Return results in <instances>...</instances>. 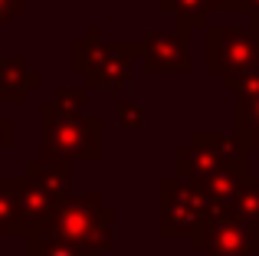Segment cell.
<instances>
[{
    "mask_svg": "<svg viewBox=\"0 0 259 256\" xmlns=\"http://www.w3.org/2000/svg\"><path fill=\"white\" fill-rule=\"evenodd\" d=\"M17 197H20V233L23 237H33V233L43 230V224L59 204L56 194H50L43 184H36L26 174L17 178Z\"/></svg>",
    "mask_w": 259,
    "mask_h": 256,
    "instance_id": "cell-9",
    "label": "cell"
},
{
    "mask_svg": "<svg viewBox=\"0 0 259 256\" xmlns=\"http://www.w3.org/2000/svg\"><path fill=\"white\" fill-rule=\"evenodd\" d=\"M85 99H89L85 86H79V89H59V92H56V102H53V105H56L59 112H82Z\"/></svg>",
    "mask_w": 259,
    "mask_h": 256,
    "instance_id": "cell-19",
    "label": "cell"
},
{
    "mask_svg": "<svg viewBox=\"0 0 259 256\" xmlns=\"http://www.w3.org/2000/svg\"><path fill=\"white\" fill-rule=\"evenodd\" d=\"M236 135L249 151L259 148V99L236 102Z\"/></svg>",
    "mask_w": 259,
    "mask_h": 256,
    "instance_id": "cell-15",
    "label": "cell"
},
{
    "mask_svg": "<svg viewBox=\"0 0 259 256\" xmlns=\"http://www.w3.org/2000/svg\"><path fill=\"white\" fill-rule=\"evenodd\" d=\"M138 59L148 72H190V30L177 23V30L148 33L138 43Z\"/></svg>",
    "mask_w": 259,
    "mask_h": 256,
    "instance_id": "cell-8",
    "label": "cell"
},
{
    "mask_svg": "<svg viewBox=\"0 0 259 256\" xmlns=\"http://www.w3.org/2000/svg\"><path fill=\"white\" fill-rule=\"evenodd\" d=\"M39 141L46 161L63 164H95L102 158V118L82 112H59L53 102L39 109Z\"/></svg>",
    "mask_w": 259,
    "mask_h": 256,
    "instance_id": "cell-2",
    "label": "cell"
},
{
    "mask_svg": "<svg viewBox=\"0 0 259 256\" xmlns=\"http://www.w3.org/2000/svg\"><path fill=\"white\" fill-rule=\"evenodd\" d=\"M138 43H102L99 30H89L82 43L72 46V72L85 76L92 89H121L132 79Z\"/></svg>",
    "mask_w": 259,
    "mask_h": 256,
    "instance_id": "cell-4",
    "label": "cell"
},
{
    "mask_svg": "<svg viewBox=\"0 0 259 256\" xmlns=\"http://www.w3.org/2000/svg\"><path fill=\"white\" fill-rule=\"evenodd\" d=\"M210 214V200L194 181L181 174H167L161 181V233L167 240H190Z\"/></svg>",
    "mask_w": 259,
    "mask_h": 256,
    "instance_id": "cell-7",
    "label": "cell"
},
{
    "mask_svg": "<svg viewBox=\"0 0 259 256\" xmlns=\"http://www.w3.org/2000/svg\"><path fill=\"white\" fill-rule=\"evenodd\" d=\"M13 145V122L7 115H0V148H10Z\"/></svg>",
    "mask_w": 259,
    "mask_h": 256,
    "instance_id": "cell-22",
    "label": "cell"
},
{
    "mask_svg": "<svg viewBox=\"0 0 259 256\" xmlns=\"http://www.w3.org/2000/svg\"><path fill=\"white\" fill-rule=\"evenodd\" d=\"M115 122H118V132L135 135L148 128V112L141 102H118L115 105Z\"/></svg>",
    "mask_w": 259,
    "mask_h": 256,
    "instance_id": "cell-18",
    "label": "cell"
},
{
    "mask_svg": "<svg viewBox=\"0 0 259 256\" xmlns=\"http://www.w3.org/2000/svg\"><path fill=\"white\" fill-rule=\"evenodd\" d=\"M246 13L253 17V26H259V0H246Z\"/></svg>",
    "mask_w": 259,
    "mask_h": 256,
    "instance_id": "cell-23",
    "label": "cell"
},
{
    "mask_svg": "<svg viewBox=\"0 0 259 256\" xmlns=\"http://www.w3.org/2000/svg\"><path fill=\"white\" fill-rule=\"evenodd\" d=\"M223 167H243L249 171V148L240 141V135L220 132H194L187 145L174 154V174L187 181H203Z\"/></svg>",
    "mask_w": 259,
    "mask_h": 256,
    "instance_id": "cell-3",
    "label": "cell"
},
{
    "mask_svg": "<svg viewBox=\"0 0 259 256\" xmlns=\"http://www.w3.org/2000/svg\"><path fill=\"white\" fill-rule=\"evenodd\" d=\"M23 10H26V0H0V26L10 23V20Z\"/></svg>",
    "mask_w": 259,
    "mask_h": 256,
    "instance_id": "cell-21",
    "label": "cell"
},
{
    "mask_svg": "<svg viewBox=\"0 0 259 256\" xmlns=\"http://www.w3.org/2000/svg\"><path fill=\"white\" fill-rule=\"evenodd\" d=\"M164 10H171L177 17V23L194 30L203 23L207 13H233V10H246V0H161Z\"/></svg>",
    "mask_w": 259,
    "mask_h": 256,
    "instance_id": "cell-12",
    "label": "cell"
},
{
    "mask_svg": "<svg viewBox=\"0 0 259 256\" xmlns=\"http://www.w3.org/2000/svg\"><path fill=\"white\" fill-rule=\"evenodd\" d=\"M197 256H256L259 224L233 210H213L187 240Z\"/></svg>",
    "mask_w": 259,
    "mask_h": 256,
    "instance_id": "cell-6",
    "label": "cell"
},
{
    "mask_svg": "<svg viewBox=\"0 0 259 256\" xmlns=\"http://www.w3.org/2000/svg\"><path fill=\"white\" fill-rule=\"evenodd\" d=\"M236 92V102H249V99H259V69L249 72V76H243L240 82L233 86Z\"/></svg>",
    "mask_w": 259,
    "mask_h": 256,
    "instance_id": "cell-20",
    "label": "cell"
},
{
    "mask_svg": "<svg viewBox=\"0 0 259 256\" xmlns=\"http://www.w3.org/2000/svg\"><path fill=\"white\" fill-rule=\"evenodd\" d=\"M259 69V26L233 30V26H207V72L220 76L233 89L243 76Z\"/></svg>",
    "mask_w": 259,
    "mask_h": 256,
    "instance_id": "cell-5",
    "label": "cell"
},
{
    "mask_svg": "<svg viewBox=\"0 0 259 256\" xmlns=\"http://www.w3.org/2000/svg\"><path fill=\"white\" fill-rule=\"evenodd\" d=\"M230 210L240 214V217H246V220H253V224H259V178L256 174H249V178L240 184V194H236V200H233Z\"/></svg>",
    "mask_w": 259,
    "mask_h": 256,
    "instance_id": "cell-17",
    "label": "cell"
},
{
    "mask_svg": "<svg viewBox=\"0 0 259 256\" xmlns=\"http://www.w3.org/2000/svg\"><path fill=\"white\" fill-rule=\"evenodd\" d=\"M26 256H92V253L79 250L66 240H53L46 233H33V237H26Z\"/></svg>",
    "mask_w": 259,
    "mask_h": 256,
    "instance_id": "cell-16",
    "label": "cell"
},
{
    "mask_svg": "<svg viewBox=\"0 0 259 256\" xmlns=\"http://www.w3.org/2000/svg\"><path fill=\"white\" fill-rule=\"evenodd\" d=\"M39 86H43V76L30 69L26 59H0V102H26V96Z\"/></svg>",
    "mask_w": 259,
    "mask_h": 256,
    "instance_id": "cell-10",
    "label": "cell"
},
{
    "mask_svg": "<svg viewBox=\"0 0 259 256\" xmlns=\"http://www.w3.org/2000/svg\"><path fill=\"white\" fill-rule=\"evenodd\" d=\"M115 217H118L115 207H108L99 191H89L82 197L69 194L56 204V210L50 214L39 233L53 240H66L92 256H105L115 243Z\"/></svg>",
    "mask_w": 259,
    "mask_h": 256,
    "instance_id": "cell-1",
    "label": "cell"
},
{
    "mask_svg": "<svg viewBox=\"0 0 259 256\" xmlns=\"http://www.w3.org/2000/svg\"><path fill=\"white\" fill-rule=\"evenodd\" d=\"M0 237H23L20 233L17 178H0Z\"/></svg>",
    "mask_w": 259,
    "mask_h": 256,
    "instance_id": "cell-14",
    "label": "cell"
},
{
    "mask_svg": "<svg viewBox=\"0 0 259 256\" xmlns=\"http://www.w3.org/2000/svg\"><path fill=\"white\" fill-rule=\"evenodd\" d=\"M26 178H33L36 184H43L50 194H56L59 200L69 197L72 194V178H69V164H63V161H30L26 164Z\"/></svg>",
    "mask_w": 259,
    "mask_h": 256,
    "instance_id": "cell-13",
    "label": "cell"
},
{
    "mask_svg": "<svg viewBox=\"0 0 259 256\" xmlns=\"http://www.w3.org/2000/svg\"><path fill=\"white\" fill-rule=\"evenodd\" d=\"M253 171H243V167H223V171L210 174L203 181H194L197 187L203 191V197L210 200V210H230L240 194V184L249 178Z\"/></svg>",
    "mask_w": 259,
    "mask_h": 256,
    "instance_id": "cell-11",
    "label": "cell"
}]
</instances>
